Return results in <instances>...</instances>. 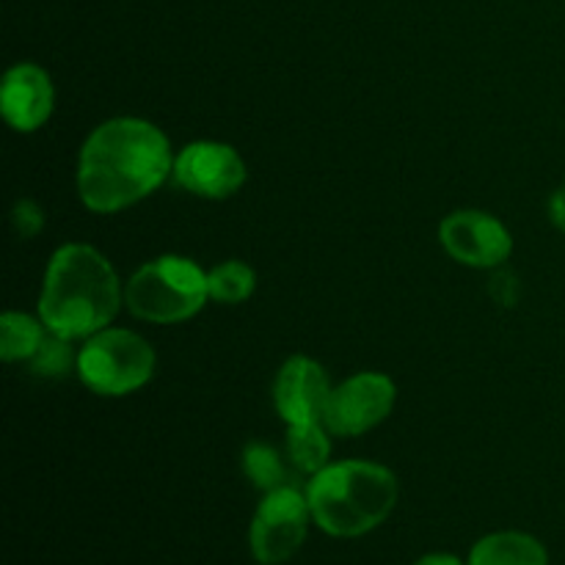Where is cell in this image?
<instances>
[{"instance_id": "obj_1", "label": "cell", "mask_w": 565, "mask_h": 565, "mask_svg": "<svg viewBox=\"0 0 565 565\" xmlns=\"http://www.w3.org/2000/svg\"><path fill=\"white\" fill-rule=\"evenodd\" d=\"M174 174L169 138L147 119L119 116L86 138L77 160V193L94 213H119Z\"/></svg>"}, {"instance_id": "obj_2", "label": "cell", "mask_w": 565, "mask_h": 565, "mask_svg": "<svg viewBox=\"0 0 565 565\" xmlns=\"http://www.w3.org/2000/svg\"><path fill=\"white\" fill-rule=\"evenodd\" d=\"M121 303L119 276L97 248L66 243L44 274L39 318L64 340H83L108 329Z\"/></svg>"}, {"instance_id": "obj_3", "label": "cell", "mask_w": 565, "mask_h": 565, "mask_svg": "<svg viewBox=\"0 0 565 565\" xmlns=\"http://www.w3.org/2000/svg\"><path fill=\"white\" fill-rule=\"evenodd\" d=\"M397 478L373 461L329 463L307 489L315 524L334 539H359L384 524L397 505Z\"/></svg>"}, {"instance_id": "obj_4", "label": "cell", "mask_w": 565, "mask_h": 565, "mask_svg": "<svg viewBox=\"0 0 565 565\" xmlns=\"http://www.w3.org/2000/svg\"><path fill=\"white\" fill-rule=\"evenodd\" d=\"M210 298L207 274L193 259L166 257L141 265L125 287V303L136 318L149 323H182L202 312Z\"/></svg>"}, {"instance_id": "obj_5", "label": "cell", "mask_w": 565, "mask_h": 565, "mask_svg": "<svg viewBox=\"0 0 565 565\" xmlns=\"http://www.w3.org/2000/svg\"><path fill=\"white\" fill-rule=\"evenodd\" d=\"M75 370L94 395L125 397L152 381L154 351L136 331L103 329L81 348Z\"/></svg>"}, {"instance_id": "obj_6", "label": "cell", "mask_w": 565, "mask_h": 565, "mask_svg": "<svg viewBox=\"0 0 565 565\" xmlns=\"http://www.w3.org/2000/svg\"><path fill=\"white\" fill-rule=\"evenodd\" d=\"M309 516L312 511L307 494L292 486L268 491L252 522V552L257 563L279 565L290 561L307 539Z\"/></svg>"}, {"instance_id": "obj_7", "label": "cell", "mask_w": 565, "mask_h": 565, "mask_svg": "<svg viewBox=\"0 0 565 565\" xmlns=\"http://www.w3.org/2000/svg\"><path fill=\"white\" fill-rule=\"evenodd\" d=\"M395 381L384 373H359L331 390L323 425L334 436H362L384 423L395 406Z\"/></svg>"}, {"instance_id": "obj_8", "label": "cell", "mask_w": 565, "mask_h": 565, "mask_svg": "<svg viewBox=\"0 0 565 565\" xmlns=\"http://www.w3.org/2000/svg\"><path fill=\"white\" fill-rule=\"evenodd\" d=\"M177 185L202 199H226L246 182V163L221 141H193L174 158Z\"/></svg>"}, {"instance_id": "obj_9", "label": "cell", "mask_w": 565, "mask_h": 565, "mask_svg": "<svg viewBox=\"0 0 565 565\" xmlns=\"http://www.w3.org/2000/svg\"><path fill=\"white\" fill-rule=\"evenodd\" d=\"M441 246L456 263L472 268H497L513 252L511 232L494 215L480 210H458L439 226Z\"/></svg>"}, {"instance_id": "obj_10", "label": "cell", "mask_w": 565, "mask_h": 565, "mask_svg": "<svg viewBox=\"0 0 565 565\" xmlns=\"http://www.w3.org/2000/svg\"><path fill=\"white\" fill-rule=\"evenodd\" d=\"M329 397V375L315 359L292 356L281 364L274 384V403L287 425L323 423Z\"/></svg>"}, {"instance_id": "obj_11", "label": "cell", "mask_w": 565, "mask_h": 565, "mask_svg": "<svg viewBox=\"0 0 565 565\" xmlns=\"http://www.w3.org/2000/svg\"><path fill=\"white\" fill-rule=\"evenodd\" d=\"M55 92L47 72L36 64H17L6 72L0 110L17 132H33L53 114Z\"/></svg>"}, {"instance_id": "obj_12", "label": "cell", "mask_w": 565, "mask_h": 565, "mask_svg": "<svg viewBox=\"0 0 565 565\" xmlns=\"http://www.w3.org/2000/svg\"><path fill=\"white\" fill-rule=\"evenodd\" d=\"M469 565H550V557L533 535L494 533L475 544Z\"/></svg>"}, {"instance_id": "obj_13", "label": "cell", "mask_w": 565, "mask_h": 565, "mask_svg": "<svg viewBox=\"0 0 565 565\" xmlns=\"http://www.w3.org/2000/svg\"><path fill=\"white\" fill-rule=\"evenodd\" d=\"M287 458L292 461V467L307 475H318L320 469L329 467V428L323 423L290 425V430H287Z\"/></svg>"}, {"instance_id": "obj_14", "label": "cell", "mask_w": 565, "mask_h": 565, "mask_svg": "<svg viewBox=\"0 0 565 565\" xmlns=\"http://www.w3.org/2000/svg\"><path fill=\"white\" fill-rule=\"evenodd\" d=\"M42 326V318L36 320L31 315L6 312L0 318V356H3V362L31 359L44 340Z\"/></svg>"}, {"instance_id": "obj_15", "label": "cell", "mask_w": 565, "mask_h": 565, "mask_svg": "<svg viewBox=\"0 0 565 565\" xmlns=\"http://www.w3.org/2000/svg\"><path fill=\"white\" fill-rule=\"evenodd\" d=\"M207 287L213 301L235 307V303H243L252 298L254 287H257V276H254V270L246 263L230 259V263H221L210 270Z\"/></svg>"}, {"instance_id": "obj_16", "label": "cell", "mask_w": 565, "mask_h": 565, "mask_svg": "<svg viewBox=\"0 0 565 565\" xmlns=\"http://www.w3.org/2000/svg\"><path fill=\"white\" fill-rule=\"evenodd\" d=\"M243 472L265 494L287 486V472L285 463H281V456L270 445H263V441H252L243 450Z\"/></svg>"}, {"instance_id": "obj_17", "label": "cell", "mask_w": 565, "mask_h": 565, "mask_svg": "<svg viewBox=\"0 0 565 565\" xmlns=\"http://www.w3.org/2000/svg\"><path fill=\"white\" fill-rule=\"evenodd\" d=\"M70 342L72 340H64V337L47 331L42 340V345L36 348V353L28 359L33 373L42 375V379H61V375L70 373L72 364H77V356L72 353Z\"/></svg>"}, {"instance_id": "obj_18", "label": "cell", "mask_w": 565, "mask_h": 565, "mask_svg": "<svg viewBox=\"0 0 565 565\" xmlns=\"http://www.w3.org/2000/svg\"><path fill=\"white\" fill-rule=\"evenodd\" d=\"M11 224H14L17 235L33 237L44 226V213L36 202L31 199H22L14 204V213H11Z\"/></svg>"}, {"instance_id": "obj_19", "label": "cell", "mask_w": 565, "mask_h": 565, "mask_svg": "<svg viewBox=\"0 0 565 565\" xmlns=\"http://www.w3.org/2000/svg\"><path fill=\"white\" fill-rule=\"evenodd\" d=\"M550 215H552V221H555V224L565 232V188H561V191H557L555 196H552Z\"/></svg>"}, {"instance_id": "obj_20", "label": "cell", "mask_w": 565, "mask_h": 565, "mask_svg": "<svg viewBox=\"0 0 565 565\" xmlns=\"http://www.w3.org/2000/svg\"><path fill=\"white\" fill-rule=\"evenodd\" d=\"M414 565H463V563L458 561V557H452V555H428V557H423V561H417Z\"/></svg>"}]
</instances>
